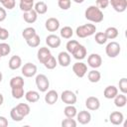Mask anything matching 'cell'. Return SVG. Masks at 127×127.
<instances>
[{
    "label": "cell",
    "instance_id": "6da1fadb",
    "mask_svg": "<svg viewBox=\"0 0 127 127\" xmlns=\"http://www.w3.org/2000/svg\"><path fill=\"white\" fill-rule=\"evenodd\" d=\"M84 17L86 20L92 23H100L103 21V18H104L102 11L97 6H94V5H91L86 8L84 12Z\"/></svg>",
    "mask_w": 127,
    "mask_h": 127
},
{
    "label": "cell",
    "instance_id": "7a4b0ae2",
    "mask_svg": "<svg viewBox=\"0 0 127 127\" xmlns=\"http://www.w3.org/2000/svg\"><path fill=\"white\" fill-rule=\"evenodd\" d=\"M96 32V26L94 24H85L78 26L75 30V34L78 38H86L89 36H92Z\"/></svg>",
    "mask_w": 127,
    "mask_h": 127
},
{
    "label": "cell",
    "instance_id": "3957f363",
    "mask_svg": "<svg viewBox=\"0 0 127 127\" xmlns=\"http://www.w3.org/2000/svg\"><path fill=\"white\" fill-rule=\"evenodd\" d=\"M35 82H36V86L37 88L41 91V92H46L48 90V88L50 87V80L49 78L43 74V73H40L36 76V79H35Z\"/></svg>",
    "mask_w": 127,
    "mask_h": 127
},
{
    "label": "cell",
    "instance_id": "277c9868",
    "mask_svg": "<svg viewBox=\"0 0 127 127\" xmlns=\"http://www.w3.org/2000/svg\"><path fill=\"white\" fill-rule=\"evenodd\" d=\"M121 52V47L117 42H110L106 45L105 53L109 58H116Z\"/></svg>",
    "mask_w": 127,
    "mask_h": 127
},
{
    "label": "cell",
    "instance_id": "5b68a950",
    "mask_svg": "<svg viewBox=\"0 0 127 127\" xmlns=\"http://www.w3.org/2000/svg\"><path fill=\"white\" fill-rule=\"evenodd\" d=\"M61 99L66 105H73L74 103H76L77 97H76V94L73 91H71V90H64L62 92V94H61Z\"/></svg>",
    "mask_w": 127,
    "mask_h": 127
},
{
    "label": "cell",
    "instance_id": "8992f818",
    "mask_svg": "<svg viewBox=\"0 0 127 127\" xmlns=\"http://www.w3.org/2000/svg\"><path fill=\"white\" fill-rule=\"evenodd\" d=\"M37 65L32 64V63H26L22 68H21V72L25 77H32L37 73Z\"/></svg>",
    "mask_w": 127,
    "mask_h": 127
},
{
    "label": "cell",
    "instance_id": "52a82bcc",
    "mask_svg": "<svg viewBox=\"0 0 127 127\" xmlns=\"http://www.w3.org/2000/svg\"><path fill=\"white\" fill-rule=\"evenodd\" d=\"M72 71L74 72V74L77 77L81 78L87 72V65L84 63H82V62H76L72 65Z\"/></svg>",
    "mask_w": 127,
    "mask_h": 127
},
{
    "label": "cell",
    "instance_id": "ba28073f",
    "mask_svg": "<svg viewBox=\"0 0 127 127\" xmlns=\"http://www.w3.org/2000/svg\"><path fill=\"white\" fill-rule=\"evenodd\" d=\"M52 57V53L50 51L49 48L47 47H42L38 50V53H37V58H38V61L41 63V64H45L50 58Z\"/></svg>",
    "mask_w": 127,
    "mask_h": 127
},
{
    "label": "cell",
    "instance_id": "9c48e42d",
    "mask_svg": "<svg viewBox=\"0 0 127 127\" xmlns=\"http://www.w3.org/2000/svg\"><path fill=\"white\" fill-rule=\"evenodd\" d=\"M87 64L92 68H98L99 66H101L102 59L98 54H91L87 58Z\"/></svg>",
    "mask_w": 127,
    "mask_h": 127
},
{
    "label": "cell",
    "instance_id": "30bf717a",
    "mask_svg": "<svg viewBox=\"0 0 127 127\" xmlns=\"http://www.w3.org/2000/svg\"><path fill=\"white\" fill-rule=\"evenodd\" d=\"M85 106L88 110L91 111H95L97 109H99L100 107V101L97 97L95 96H89L85 99Z\"/></svg>",
    "mask_w": 127,
    "mask_h": 127
},
{
    "label": "cell",
    "instance_id": "8fae6325",
    "mask_svg": "<svg viewBox=\"0 0 127 127\" xmlns=\"http://www.w3.org/2000/svg\"><path fill=\"white\" fill-rule=\"evenodd\" d=\"M61 38L55 34H51L49 36H47L46 38V44L48 45V47L53 48V49H57L61 46Z\"/></svg>",
    "mask_w": 127,
    "mask_h": 127
},
{
    "label": "cell",
    "instance_id": "7c38bea8",
    "mask_svg": "<svg viewBox=\"0 0 127 127\" xmlns=\"http://www.w3.org/2000/svg\"><path fill=\"white\" fill-rule=\"evenodd\" d=\"M70 61H71V58L67 52H61L58 55V64L61 66H64V67L68 66L70 64Z\"/></svg>",
    "mask_w": 127,
    "mask_h": 127
},
{
    "label": "cell",
    "instance_id": "4fadbf2b",
    "mask_svg": "<svg viewBox=\"0 0 127 127\" xmlns=\"http://www.w3.org/2000/svg\"><path fill=\"white\" fill-rule=\"evenodd\" d=\"M109 4L118 13L124 12L127 8V0H109Z\"/></svg>",
    "mask_w": 127,
    "mask_h": 127
},
{
    "label": "cell",
    "instance_id": "5bb4252c",
    "mask_svg": "<svg viewBox=\"0 0 127 127\" xmlns=\"http://www.w3.org/2000/svg\"><path fill=\"white\" fill-rule=\"evenodd\" d=\"M45 27L49 32H56L60 28V21L57 18H49L45 22Z\"/></svg>",
    "mask_w": 127,
    "mask_h": 127
},
{
    "label": "cell",
    "instance_id": "9a60e30c",
    "mask_svg": "<svg viewBox=\"0 0 127 127\" xmlns=\"http://www.w3.org/2000/svg\"><path fill=\"white\" fill-rule=\"evenodd\" d=\"M124 120V115L120 111H113L109 115V121L113 125H121Z\"/></svg>",
    "mask_w": 127,
    "mask_h": 127
},
{
    "label": "cell",
    "instance_id": "2e32d148",
    "mask_svg": "<svg viewBox=\"0 0 127 127\" xmlns=\"http://www.w3.org/2000/svg\"><path fill=\"white\" fill-rule=\"evenodd\" d=\"M76 118H77V121L80 124L85 125V124H88L90 122L91 114L88 111H86V110H81L78 113H76Z\"/></svg>",
    "mask_w": 127,
    "mask_h": 127
},
{
    "label": "cell",
    "instance_id": "e0dca14e",
    "mask_svg": "<svg viewBox=\"0 0 127 127\" xmlns=\"http://www.w3.org/2000/svg\"><path fill=\"white\" fill-rule=\"evenodd\" d=\"M58 99H59V94H58V92H57L56 90H54V89L49 90V91L46 93V95H45V102H46L47 104H49V105L55 104V103L58 101Z\"/></svg>",
    "mask_w": 127,
    "mask_h": 127
},
{
    "label": "cell",
    "instance_id": "ac0fdd59",
    "mask_svg": "<svg viewBox=\"0 0 127 127\" xmlns=\"http://www.w3.org/2000/svg\"><path fill=\"white\" fill-rule=\"evenodd\" d=\"M8 66L10 69H13V70L20 68L22 66V59L19 56L11 57V59L9 60V63H8Z\"/></svg>",
    "mask_w": 127,
    "mask_h": 127
},
{
    "label": "cell",
    "instance_id": "d6986e66",
    "mask_svg": "<svg viewBox=\"0 0 127 127\" xmlns=\"http://www.w3.org/2000/svg\"><path fill=\"white\" fill-rule=\"evenodd\" d=\"M118 94V88L114 85H108L103 91V95L107 99H113Z\"/></svg>",
    "mask_w": 127,
    "mask_h": 127
},
{
    "label": "cell",
    "instance_id": "ffe728a7",
    "mask_svg": "<svg viewBox=\"0 0 127 127\" xmlns=\"http://www.w3.org/2000/svg\"><path fill=\"white\" fill-rule=\"evenodd\" d=\"M86 54H87V51H86V48L82 45L79 44V46L76 48V50L72 53V57L75 59V60H83L85 57H86Z\"/></svg>",
    "mask_w": 127,
    "mask_h": 127
},
{
    "label": "cell",
    "instance_id": "44dd1931",
    "mask_svg": "<svg viewBox=\"0 0 127 127\" xmlns=\"http://www.w3.org/2000/svg\"><path fill=\"white\" fill-rule=\"evenodd\" d=\"M23 19H24L25 22H27V23H29V24H33V23H35V22L37 21V19H38V14H37V12L33 9V10H31V11L24 12V14H23Z\"/></svg>",
    "mask_w": 127,
    "mask_h": 127
},
{
    "label": "cell",
    "instance_id": "7402d4cb",
    "mask_svg": "<svg viewBox=\"0 0 127 127\" xmlns=\"http://www.w3.org/2000/svg\"><path fill=\"white\" fill-rule=\"evenodd\" d=\"M25 98L30 103H35L40 99V93L36 90H29L25 93Z\"/></svg>",
    "mask_w": 127,
    "mask_h": 127
},
{
    "label": "cell",
    "instance_id": "603a6c76",
    "mask_svg": "<svg viewBox=\"0 0 127 127\" xmlns=\"http://www.w3.org/2000/svg\"><path fill=\"white\" fill-rule=\"evenodd\" d=\"M87 78H88V80H89L90 82L95 83V82H98V81L100 80L101 74H100V72H99L98 70H96V68H93L92 70L88 71V73H87Z\"/></svg>",
    "mask_w": 127,
    "mask_h": 127
},
{
    "label": "cell",
    "instance_id": "cb8c5ba5",
    "mask_svg": "<svg viewBox=\"0 0 127 127\" xmlns=\"http://www.w3.org/2000/svg\"><path fill=\"white\" fill-rule=\"evenodd\" d=\"M10 87L13 88V87H24V84H25V81H24V78L22 76H13L11 79H10Z\"/></svg>",
    "mask_w": 127,
    "mask_h": 127
},
{
    "label": "cell",
    "instance_id": "d4e9b609",
    "mask_svg": "<svg viewBox=\"0 0 127 127\" xmlns=\"http://www.w3.org/2000/svg\"><path fill=\"white\" fill-rule=\"evenodd\" d=\"M113 99H114V104L116 107H124L127 103V97L124 93L117 94Z\"/></svg>",
    "mask_w": 127,
    "mask_h": 127
},
{
    "label": "cell",
    "instance_id": "484cf974",
    "mask_svg": "<svg viewBox=\"0 0 127 127\" xmlns=\"http://www.w3.org/2000/svg\"><path fill=\"white\" fill-rule=\"evenodd\" d=\"M34 10L37 12V14H40V15L46 14L48 11V5L44 1H39L34 5Z\"/></svg>",
    "mask_w": 127,
    "mask_h": 127
},
{
    "label": "cell",
    "instance_id": "4316f807",
    "mask_svg": "<svg viewBox=\"0 0 127 127\" xmlns=\"http://www.w3.org/2000/svg\"><path fill=\"white\" fill-rule=\"evenodd\" d=\"M104 34H105L107 40H114V39H116L118 37L119 32H118L117 28H115V27H108L105 30Z\"/></svg>",
    "mask_w": 127,
    "mask_h": 127
},
{
    "label": "cell",
    "instance_id": "83f0119b",
    "mask_svg": "<svg viewBox=\"0 0 127 127\" xmlns=\"http://www.w3.org/2000/svg\"><path fill=\"white\" fill-rule=\"evenodd\" d=\"M15 107H16V109L19 111V113H20L23 117H26L27 115L30 114L31 109H30V106H29L27 103H19V104L16 105Z\"/></svg>",
    "mask_w": 127,
    "mask_h": 127
},
{
    "label": "cell",
    "instance_id": "f1b7e54d",
    "mask_svg": "<svg viewBox=\"0 0 127 127\" xmlns=\"http://www.w3.org/2000/svg\"><path fill=\"white\" fill-rule=\"evenodd\" d=\"M77 110L73 105H66L64 109V114L65 115V117L67 118H73L76 116Z\"/></svg>",
    "mask_w": 127,
    "mask_h": 127
},
{
    "label": "cell",
    "instance_id": "f546056e",
    "mask_svg": "<svg viewBox=\"0 0 127 127\" xmlns=\"http://www.w3.org/2000/svg\"><path fill=\"white\" fill-rule=\"evenodd\" d=\"M60 34H61V37L64 39H70L73 35V31L69 26H64L61 29Z\"/></svg>",
    "mask_w": 127,
    "mask_h": 127
},
{
    "label": "cell",
    "instance_id": "4dcf8cb0",
    "mask_svg": "<svg viewBox=\"0 0 127 127\" xmlns=\"http://www.w3.org/2000/svg\"><path fill=\"white\" fill-rule=\"evenodd\" d=\"M26 43H27V45H28L29 47H31V48H36V47H38V46L40 45V43H41L40 36H39L38 34H36V35H34L32 38L26 40Z\"/></svg>",
    "mask_w": 127,
    "mask_h": 127
},
{
    "label": "cell",
    "instance_id": "1f68e13d",
    "mask_svg": "<svg viewBox=\"0 0 127 127\" xmlns=\"http://www.w3.org/2000/svg\"><path fill=\"white\" fill-rule=\"evenodd\" d=\"M79 46V43L75 40H69L67 43H66V52L69 54V55H72V53L76 50V48Z\"/></svg>",
    "mask_w": 127,
    "mask_h": 127
},
{
    "label": "cell",
    "instance_id": "d6a6232c",
    "mask_svg": "<svg viewBox=\"0 0 127 127\" xmlns=\"http://www.w3.org/2000/svg\"><path fill=\"white\" fill-rule=\"evenodd\" d=\"M37 33H36V30H35V28H33V27H27V28H25L23 31H22V37L25 39V40H28V39H30V38H32L34 35H36Z\"/></svg>",
    "mask_w": 127,
    "mask_h": 127
},
{
    "label": "cell",
    "instance_id": "836d02e7",
    "mask_svg": "<svg viewBox=\"0 0 127 127\" xmlns=\"http://www.w3.org/2000/svg\"><path fill=\"white\" fill-rule=\"evenodd\" d=\"M11 93H12L13 98L20 99V98H22L25 95L24 87H13V88H11Z\"/></svg>",
    "mask_w": 127,
    "mask_h": 127
},
{
    "label": "cell",
    "instance_id": "e575fe53",
    "mask_svg": "<svg viewBox=\"0 0 127 127\" xmlns=\"http://www.w3.org/2000/svg\"><path fill=\"white\" fill-rule=\"evenodd\" d=\"M10 116H11L12 120H13V121H16V122H20V121H22V120L24 119V117L19 113V111L16 109L15 106L11 109V111H10Z\"/></svg>",
    "mask_w": 127,
    "mask_h": 127
},
{
    "label": "cell",
    "instance_id": "d590c367",
    "mask_svg": "<svg viewBox=\"0 0 127 127\" xmlns=\"http://www.w3.org/2000/svg\"><path fill=\"white\" fill-rule=\"evenodd\" d=\"M11 52V47L7 43H0V56L1 57H6L10 54Z\"/></svg>",
    "mask_w": 127,
    "mask_h": 127
},
{
    "label": "cell",
    "instance_id": "8d00e7d4",
    "mask_svg": "<svg viewBox=\"0 0 127 127\" xmlns=\"http://www.w3.org/2000/svg\"><path fill=\"white\" fill-rule=\"evenodd\" d=\"M94 40L95 42L98 44V45H103L107 42V38L104 34V32H97L95 34V37H94Z\"/></svg>",
    "mask_w": 127,
    "mask_h": 127
},
{
    "label": "cell",
    "instance_id": "74e56055",
    "mask_svg": "<svg viewBox=\"0 0 127 127\" xmlns=\"http://www.w3.org/2000/svg\"><path fill=\"white\" fill-rule=\"evenodd\" d=\"M44 65H45V67L48 68V69H54V68L58 65V61L56 60V58H55L54 56H52V57L44 64Z\"/></svg>",
    "mask_w": 127,
    "mask_h": 127
},
{
    "label": "cell",
    "instance_id": "f35d334b",
    "mask_svg": "<svg viewBox=\"0 0 127 127\" xmlns=\"http://www.w3.org/2000/svg\"><path fill=\"white\" fill-rule=\"evenodd\" d=\"M19 7L23 12H28L34 9V2H20Z\"/></svg>",
    "mask_w": 127,
    "mask_h": 127
},
{
    "label": "cell",
    "instance_id": "ab89813d",
    "mask_svg": "<svg viewBox=\"0 0 127 127\" xmlns=\"http://www.w3.org/2000/svg\"><path fill=\"white\" fill-rule=\"evenodd\" d=\"M62 126L63 127H75L76 126V121L72 118H67L64 119L62 121Z\"/></svg>",
    "mask_w": 127,
    "mask_h": 127
},
{
    "label": "cell",
    "instance_id": "60d3db41",
    "mask_svg": "<svg viewBox=\"0 0 127 127\" xmlns=\"http://www.w3.org/2000/svg\"><path fill=\"white\" fill-rule=\"evenodd\" d=\"M119 89L122 93L126 94L127 93V78L126 77H122L120 80H119Z\"/></svg>",
    "mask_w": 127,
    "mask_h": 127
},
{
    "label": "cell",
    "instance_id": "b9f144b4",
    "mask_svg": "<svg viewBox=\"0 0 127 127\" xmlns=\"http://www.w3.org/2000/svg\"><path fill=\"white\" fill-rule=\"evenodd\" d=\"M58 5L62 10H67V9L70 8L71 1L70 0H59L58 1Z\"/></svg>",
    "mask_w": 127,
    "mask_h": 127
},
{
    "label": "cell",
    "instance_id": "7bdbcfd3",
    "mask_svg": "<svg viewBox=\"0 0 127 127\" xmlns=\"http://www.w3.org/2000/svg\"><path fill=\"white\" fill-rule=\"evenodd\" d=\"M109 5V0H96V6L102 10V9H106Z\"/></svg>",
    "mask_w": 127,
    "mask_h": 127
},
{
    "label": "cell",
    "instance_id": "ee69618b",
    "mask_svg": "<svg viewBox=\"0 0 127 127\" xmlns=\"http://www.w3.org/2000/svg\"><path fill=\"white\" fill-rule=\"evenodd\" d=\"M2 5H3L4 8H6V9H8V10H12V9L15 7V5H16V1H15V0H7V1H6L5 3H3Z\"/></svg>",
    "mask_w": 127,
    "mask_h": 127
},
{
    "label": "cell",
    "instance_id": "f6af8a7d",
    "mask_svg": "<svg viewBox=\"0 0 127 127\" xmlns=\"http://www.w3.org/2000/svg\"><path fill=\"white\" fill-rule=\"evenodd\" d=\"M9 36H10V34H9L7 29H5V28H1L0 29V40H3V41L7 40L9 38Z\"/></svg>",
    "mask_w": 127,
    "mask_h": 127
},
{
    "label": "cell",
    "instance_id": "bcb514c9",
    "mask_svg": "<svg viewBox=\"0 0 127 127\" xmlns=\"http://www.w3.org/2000/svg\"><path fill=\"white\" fill-rule=\"evenodd\" d=\"M7 17V13H6V10L5 8L3 7H0V22H3Z\"/></svg>",
    "mask_w": 127,
    "mask_h": 127
},
{
    "label": "cell",
    "instance_id": "7dc6e473",
    "mask_svg": "<svg viewBox=\"0 0 127 127\" xmlns=\"http://www.w3.org/2000/svg\"><path fill=\"white\" fill-rule=\"evenodd\" d=\"M8 126V120L4 116H0V127H7Z\"/></svg>",
    "mask_w": 127,
    "mask_h": 127
},
{
    "label": "cell",
    "instance_id": "c3c4849f",
    "mask_svg": "<svg viewBox=\"0 0 127 127\" xmlns=\"http://www.w3.org/2000/svg\"><path fill=\"white\" fill-rule=\"evenodd\" d=\"M3 102H4V97H3V95L0 93V106L3 104Z\"/></svg>",
    "mask_w": 127,
    "mask_h": 127
},
{
    "label": "cell",
    "instance_id": "681fc988",
    "mask_svg": "<svg viewBox=\"0 0 127 127\" xmlns=\"http://www.w3.org/2000/svg\"><path fill=\"white\" fill-rule=\"evenodd\" d=\"M72 1L75 2V3H78V4H79V3H82L84 0H72Z\"/></svg>",
    "mask_w": 127,
    "mask_h": 127
},
{
    "label": "cell",
    "instance_id": "f907efd6",
    "mask_svg": "<svg viewBox=\"0 0 127 127\" xmlns=\"http://www.w3.org/2000/svg\"><path fill=\"white\" fill-rule=\"evenodd\" d=\"M35 0H20V2H34Z\"/></svg>",
    "mask_w": 127,
    "mask_h": 127
},
{
    "label": "cell",
    "instance_id": "816d5d0a",
    "mask_svg": "<svg viewBox=\"0 0 127 127\" xmlns=\"http://www.w3.org/2000/svg\"><path fill=\"white\" fill-rule=\"evenodd\" d=\"M2 79H3V75H2V72L0 71V82L2 81Z\"/></svg>",
    "mask_w": 127,
    "mask_h": 127
},
{
    "label": "cell",
    "instance_id": "f5cc1de1",
    "mask_svg": "<svg viewBox=\"0 0 127 127\" xmlns=\"http://www.w3.org/2000/svg\"><path fill=\"white\" fill-rule=\"evenodd\" d=\"M6 1H7V0H0V3H1V4H3V3H5Z\"/></svg>",
    "mask_w": 127,
    "mask_h": 127
},
{
    "label": "cell",
    "instance_id": "db71d44e",
    "mask_svg": "<svg viewBox=\"0 0 127 127\" xmlns=\"http://www.w3.org/2000/svg\"><path fill=\"white\" fill-rule=\"evenodd\" d=\"M0 59H1V56H0Z\"/></svg>",
    "mask_w": 127,
    "mask_h": 127
},
{
    "label": "cell",
    "instance_id": "11a10c76",
    "mask_svg": "<svg viewBox=\"0 0 127 127\" xmlns=\"http://www.w3.org/2000/svg\"><path fill=\"white\" fill-rule=\"evenodd\" d=\"M0 29H1V27H0Z\"/></svg>",
    "mask_w": 127,
    "mask_h": 127
}]
</instances>
